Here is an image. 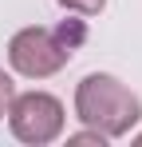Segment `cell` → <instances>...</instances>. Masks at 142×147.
Masks as SVG:
<instances>
[{"mask_svg": "<svg viewBox=\"0 0 142 147\" xmlns=\"http://www.w3.org/2000/svg\"><path fill=\"white\" fill-rule=\"evenodd\" d=\"M67 12H79V16H95V12H103L107 8V0H59Z\"/></svg>", "mask_w": 142, "mask_h": 147, "instance_id": "4", "label": "cell"}, {"mask_svg": "<svg viewBox=\"0 0 142 147\" xmlns=\"http://www.w3.org/2000/svg\"><path fill=\"white\" fill-rule=\"evenodd\" d=\"M138 143H142V135H138Z\"/></svg>", "mask_w": 142, "mask_h": 147, "instance_id": "6", "label": "cell"}, {"mask_svg": "<svg viewBox=\"0 0 142 147\" xmlns=\"http://www.w3.org/2000/svg\"><path fill=\"white\" fill-rule=\"evenodd\" d=\"M75 115H79V123L95 127L99 135L122 139L142 119V103L122 80H115L107 72H91L75 88Z\"/></svg>", "mask_w": 142, "mask_h": 147, "instance_id": "1", "label": "cell"}, {"mask_svg": "<svg viewBox=\"0 0 142 147\" xmlns=\"http://www.w3.org/2000/svg\"><path fill=\"white\" fill-rule=\"evenodd\" d=\"M67 60H71V48L51 28H20L8 40V64H12V72L28 76V80H47Z\"/></svg>", "mask_w": 142, "mask_h": 147, "instance_id": "2", "label": "cell"}, {"mask_svg": "<svg viewBox=\"0 0 142 147\" xmlns=\"http://www.w3.org/2000/svg\"><path fill=\"white\" fill-rule=\"evenodd\" d=\"M12 96H16V84H12V76L0 68V119L8 115V103H12Z\"/></svg>", "mask_w": 142, "mask_h": 147, "instance_id": "5", "label": "cell"}, {"mask_svg": "<svg viewBox=\"0 0 142 147\" xmlns=\"http://www.w3.org/2000/svg\"><path fill=\"white\" fill-rule=\"evenodd\" d=\"M8 127L20 143L44 147L63 135V103L51 92H24L8 103Z\"/></svg>", "mask_w": 142, "mask_h": 147, "instance_id": "3", "label": "cell"}]
</instances>
